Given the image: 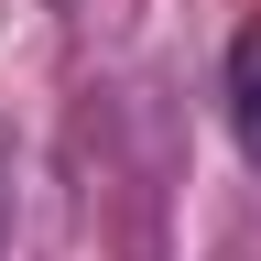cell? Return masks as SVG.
Wrapping results in <instances>:
<instances>
[{
    "mask_svg": "<svg viewBox=\"0 0 261 261\" xmlns=\"http://www.w3.org/2000/svg\"><path fill=\"white\" fill-rule=\"evenodd\" d=\"M228 120H240V142H250V163H261V33L228 55Z\"/></svg>",
    "mask_w": 261,
    "mask_h": 261,
    "instance_id": "obj_1",
    "label": "cell"
}]
</instances>
